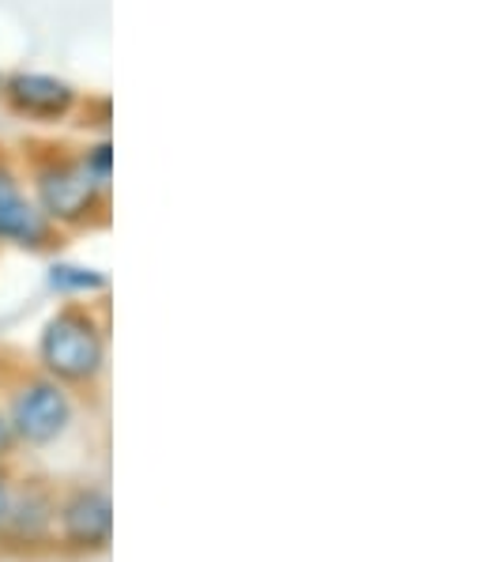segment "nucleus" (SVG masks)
<instances>
[{"label": "nucleus", "mask_w": 486, "mask_h": 562, "mask_svg": "<svg viewBox=\"0 0 486 562\" xmlns=\"http://www.w3.org/2000/svg\"><path fill=\"white\" fill-rule=\"evenodd\" d=\"M8 498H12V487H8V475L0 472V521H4V509H8Z\"/></svg>", "instance_id": "9d476101"}, {"label": "nucleus", "mask_w": 486, "mask_h": 562, "mask_svg": "<svg viewBox=\"0 0 486 562\" xmlns=\"http://www.w3.org/2000/svg\"><path fill=\"white\" fill-rule=\"evenodd\" d=\"M72 423V404L57 382H31L12 401V435L31 446H46Z\"/></svg>", "instance_id": "f03ea898"}, {"label": "nucleus", "mask_w": 486, "mask_h": 562, "mask_svg": "<svg viewBox=\"0 0 486 562\" xmlns=\"http://www.w3.org/2000/svg\"><path fill=\"white\" fill-rule=\"evenodd\" d=\"M42 201H46V207L54 215L76 220V215H83L87 204H91V178L72 167L49 170V175L42 178Z\"/></svg>", "instance_id": "39448f33"}, {"label": "nucleus", "mask_w": 486, "mask_h": 562, "mask_svg": "<svg viewBox=\"0 0 486 562\" xmlns=\"http://www.w3.org/2000/svg\"><path fill=\"white\" fill-rule=\"evenodd\" d=\"M42 362L49 374L65 378V382H87L102 370V336L94 322L80 310H68L49 322L42 336Z\"/></svg>", "instance_id": "f257e3e1"}, {"label": "nucleus", "mask_w": 486, "mask_h": 562, "mask_svg": "<svg viewBox=\"0 0 486 562\" xmlns=\"http://www.w3.org/2000/svg\"><path fill=\"white\" fill-rule=\"evenodd\" d=\"M12 442H15V435H12V423H8L4 415H0V457H4L8 449H12Z\"/></svg>", "instance_id": "1a4fd4ad"}, {"label": "nucleus", "mask_w": 486, "mask_h": 562, "mask_svg": "<svg viewBox=\"0 0 486 562\" xmlns=\"http://www.w3.org/2000/svg\"><path fill=\"white\" fill-rule=\"evenodd\" d=\"M57 521V506L46 491L38 487H27L20 498H8V509H4V521L8 532H20L27 540H42L49 532V525Z\"/></svg>", "instance_id": "423d86ee"}, {"label": "nucleus", "mask_w": 486, "mask_h": 562, "mask_svg": "<svg viewBox=\"0 0 486 562\" xmlns=\"http://www.w3.org/2000/svg\"><path fill=\"white\" fill-rule=\"evenodd\" d=\"M54 288H60V291H94V288H102V276L83 272V268H54Z\"/></svg>", "instance_id": "6e6552de"}, {"label": "nucleus", "mask_w": 486, "mask_h": 562, "mask_svg": "<svg viewBox=\"0 0 486 562\" xmlns=\"http://www.w3.org/2000/svg\"><path fill=\"white\" fill-rule=\"evenodd\" d=\"M42 215L27 204V196L15 189V181L8 178V170H0V238L23 241L34 246L42 238Z\"/></svg>", "instance_id": "20e7f679"}, {"label": "nucleus", "mask_w": 486, "mask_h": 562, "mask_svg": "<svg viewBox=\"0 0 486 562\" xmlns=\"http://www.w3.org/2000/svg\"><path fill=\"white\" fill-rule=\"evenodd\" d=\"M12 99L27 114H60L72 102V91L65 83L49 80V76H15L12 80Z\"/></svg>", "instance_id": "0eeeda50"}, {"label": "nucleus", "mask_w": 486, "mask_h": 562, "mask_svg": "<svg viewBox=\"0 0 486 562\" xmlns=\"http://www.w3.org/2000/svg\"><path fill=\"white\" fill-rule=\"evenodd\" d=\"M57 525H60V540L68 548L99 551L106 548L110 532H114V506H110L106 491L80 487L57 506Z\"/></svg>", "instance_id": "7ed1b4c3"}]
</instances>
